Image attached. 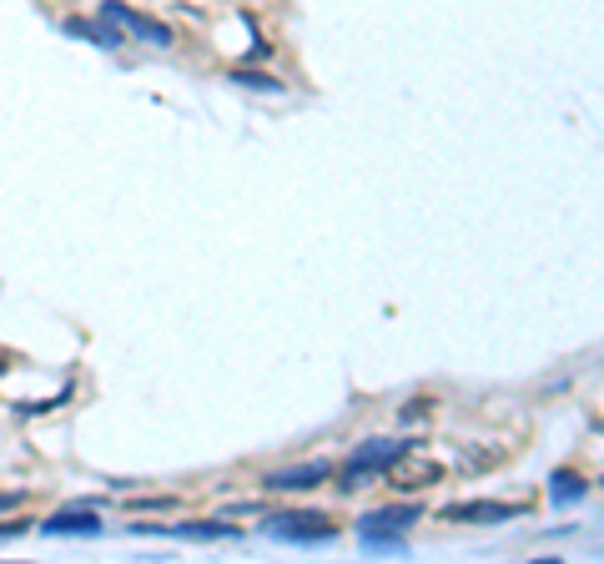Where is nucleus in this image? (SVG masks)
Here are the masks:
<instances>
[{
  "instance_id": "nucleus-7",
  "label": "nucleus",
  "mask_w": 604,
  "mask_h": 564,
  "mask_svg": "<svg viewBox=\"0 0 604 564\" xmlns=\"http://www.w3.org/2000/svg\"><path fill=\"white\" fill-rule=\"evenodd\" d=\"M46 534H101V519L91 509H61L46 519Z\"/></svg>"
},
{
  "instance_id": "nucleus-8",
  "label": "nucleus",
  "mask_w": 604,
  "mask_h": 564,
  "mask_svg": "<svg viewBox=\"0 0 604 564\" xmlns=\"http://www.w3.org/2000/svg\"><path fill=\"white\" fill-rule=\"evenodd\" d=\"M66 26L76 31V36L96 40V46H121V36H116V26H111V15H101V21H66Z\"/></svg>"
},
{
  "instance_id": "nucleus-10",
  "label": "nucleus",
  "mask_w": 604,
  "mask_h": 564,
  "mask_svg": "<svg viewBox=\"0 0 604 564\" xmlns=\"http://www.w3.org/2000/svg\"><path fill=\"white\" fill-rule=\"evenodd\" d=\"M171 534H181V539H232L237 529L222 524V519H212V524H177Z\"/></svg>"
},
{
  "instance_id": "nucleus-12",
  "label": "nucleus",
  "mask_w": 604,
  "mask_h": 564,
  "mask_svg": "<svg viewBox=\"0 0 604 564\" xmlns=\"http://www.w3.org/2000/svg\"><path fill=\"white\" fill-rule=\"evenodd\" d=\"M0 368H5V363H0Z\"/></svg>"
},
{
  "instance_id": "nucleus-6",
  "label": "nucleus",
  "mask_w": 604,
  "mask_h": 564,
  "mask_svg": "<svg viewBox=\"0 0 604 564\" xmlns=\"http://www.w3.org/2000/svg\"><path fill=\"white\" fill-rule=\"evenodd\" d=\"M328 474H333V463L312 459V463H297V469H283V474H272L267 489H312V484H322Z\"/></svg>"
},
{
  "instance_id": "nucleus-3",
  "label": "nucleus",
  "mask_w": 604,
  "mask_h": 564,
  "mask_svg": "<svg viewBox=\"0 0 604 564\" xmlns=\"http://www.w3.org/2000/svg\"><path fill=\"white\" fill-rule=\"evenodd\" d=\"M267 534L293 539V544H322L337 534V524L328 514H277V519H267Z\"/></svg>"
},
{
  "instance_id": "nucleus-1",
  "label": "nucleus",
  "mask_w": 604,
  "mask_h": 564,
  "mask_svg": "<svg viewBox=\"0 0 604 564\" xmlns=\"http://www.w3.org/2000/svg\"><path fill=\"white\" fill-rule=\"evenodd\" d=\"M413 449V438H368V444H358V449L347 454L343 463V484H368L373 474H383V469H393V463L403 459V454Z\"/></svg>"
},
{
  "instance_id": "nucleus-5",
  "label": "nucleus",
  "mask_w": 604,
  "mask_h": 564,
  "mask_svg": "<svg viewBox=\"0 0 604 564\" xmlns=\"http://www.w3.org/2000/svg\"><path fill=\"white\" fill-rule=\"evenodd\" d=\"M514 514H524V504H494V499H468V504H449L443 509V519H453V524H499V519H514Z\"/></svg>"
},
{
  "instance_id": "nucleus-11",
  "label": "nucleus",
  "mask_w": 604,
  "mask_h": 564,
  "mask_svg": "<svg viewBox=\"0 0 604 564\" xmlns=\"http://www.w3.org/2000/svg\"><path fill=\"white\" fill-rule=\"evenodd\" d=\"M11 534H21V519L15 524H0V539H11Z\"/></svg>"
},
{
  "instance_id": "nucleus-4",
  "label": "nucleus",
  "mask_w": 604,
  "mask_h": 564,
  "mask_svg": "<svg viewBox=\"0 0 604 564\" xmlns=\"http://www.w3.org/2000/svg\"><path fill=\"white\" fill-rule=\"evenodd\" d=\"M101 15H111L116 26H127V31H136L142 40H152V46H171V26H162L156 15H142V11H131V5H121V0H106V11Z\"/></svg>"
},
{
  "instance_id": "nucleus-2",
  "label": "nucleus",
  "mask_w": 604,
  "mask_h": 564,
  "mask_svg": "<svg viewBox=\"0 0 604 564\" xmlns=\"http://www.w3.org/2000/svg\"><path fill=\"white\" fill-rule=\"evenodd\" d=\"M418 504H398V509H378V514H368L363 519V539L368 544H383V550H398L403 544V534L413 529V519H418Z\"/></svg>"
},
{
  "instance_id": "nucleus-9",
  "label": "nucleus",
  "mask_w": 604,
  "mask_h": 564,
  "mask_svg": "<svg viewBox=\"0 0 604 564\" xmlns=\"http://www.w3.org/2000/svg\"><path fill=\"white\" fill-rule=\"evenodd\" d=\"M549 494H554V504H574V499H584V479H579L574 469H559V474L549 479Z\"/></svg>"
}]
</instances>
